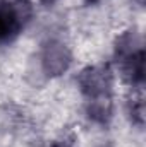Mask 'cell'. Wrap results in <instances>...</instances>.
<instances>
[{
    "mask_svg": "<svg viewBox=\"0 0 146 147\" xmlns=\"http://www.w3.org/2000/svg\"><path fill=\"white\" fill-rule=\"evenodd\" d=\"M115 62L124 80L141 87L145 80V50L136 31H126L115 43Z\"/></svg>",
    "mask_w": 146,
    "mask_h": 147,
    "instance_id": "obj_1",
    "label": "cell"
},
{
    "mask_svg": "<svg viewBox=\"0 0 146 147\" xmlns=\"http://www.w3.org/2000/svg\"><path fill=\"white\" fill-rule=\"evenodd\" d=\"M31 17L29 0L0 2V45H9L23 33Z\"/></svg>",
    "mask_w": 146,
    "mask_h": 147,
    "instance_id": "obj_2",
    "label": "cell"
},
{
    "mask_svg": "<svg viewBox=\"0 0 146 147\" xmlns=\"http://www.w3.org/2000/svg\"><path fill=\"white\" fill-rule=\"evenodd\" d=\"M77 86L88 101L112 99L113 91V72L108 65H91L77 75Z\"/></svg>",
    "mask_w": 146,
    "mask_h": 147,
    "instance_id": "obj_3",
    "label": "cell"
},
{
    "mask_svg": "<svg viewBox=\"0 0 146 147\" xmlns=\"http://www.w3.org/2000/svg\"><path fill=\"white\" fill-rule=\"evenodd\" d=\"M72 63L69 48L59 39H48L41 50V69L48 77H59Z\"/></svg>",
    "mask_w": 146,
    "mask_h": 147,
    "instance_id": "obj_4",
    "label": "cell"
},
{
    "mask_svg": "<svg viewBox=\"0 0 146 147\" xmlns=\"http://www.w3.org/2000/svg\"><path fill=\"white\" fill-rule=\"evenodd\" d=\"M86 113L88 116L100 123V125H107L112 118L113 106H112V99H100V101H88L86 103Z\"/></svg>",
    "mask_w": 146,
    "mask_h": 147,
    "instance_id": "obj_5",
    "label": "cell"
},
{
    "mask_svg": "<svg viewBox=\"0 0 146 147\" xmlns=\"http://www.w3.org/2000/svg\"><path fill=\"white\" fill-rule=\"evenodd\" d=\"M143 113H145V110H143V98L141 96L138 99L134 98L129 101V115H131L132 121L138 123L139 127L143 125Z\"/></svg>",
    "mask_w": 146,
    "mask_h": 147,
    "instance_id": "obj_6",
    "label": "cell"
},
{
    "mask_svg": "<svg viewBox=\"0 0 146 147\" xmlns=\"http://www.w3.org/2000/svg\"><path fill=\"white\" fill-rule=\"evenodd\" d=\"M43 5H53V3H57L59 0H40Z\"/></svg>",
    "mask_w": 146,
    "mask_h": 147,
    "instance_id": "obj_7",
    "label": "cell"
},
{
    "mask_svg": "<svg viewBox=\"0 0 146 147\" xmlns=\"http://www.w3.org/2000/svg\"><path fill=\"white\" fill-rule=\"evenodd\" d=\"M86 3H89V5H95V3H100L102 0H84Z\"/></svg>",
    "mask_w": 146,
    "mask_h": 147,
    "instance_id": "obj_8",
    "label": "cell"
},
{
    "mask_svg": "<svg viewBox=\"0 0 146 147\" xmlns=\"http://www.w3.org/2000/svg\"><path fill=\"white\" fill-rule=\"evenodd\" d=\"M50 147H67L65 144H60V142H55V144H52Z\"/></svg>",
    "mask_w": 146,
    "mask_h": 147,
    "instance_id": "obj_9",
    "label": "cell"
}]
</instances>
